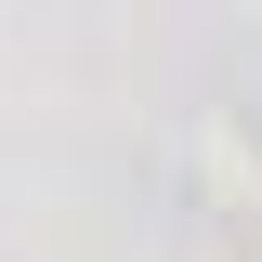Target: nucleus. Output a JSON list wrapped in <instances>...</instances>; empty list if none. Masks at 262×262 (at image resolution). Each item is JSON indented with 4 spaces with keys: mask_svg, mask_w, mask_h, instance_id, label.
<instances>
[]
</instances>
